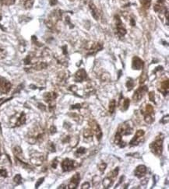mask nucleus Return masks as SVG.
<instances>
[{
    "instance_id": "1",
    "label": "nucleus",
    "mask_w": 169,
    "mask_h": 189,
    "mask_svg": "<svg viewBox=\"0 0 169 189\" xmlns=\"http://www.w3.org/2000/svg\"><path fill=\"white\" fill-rule=\"evenodd\" d=\"M45 133L44 129L40 126L34 128L30 130L27 135V141L30 144H36L37 142H42L45 139Z\"/></svg>"
},
{
    "instance_id": "2",
    "label": "nucleus",
    "mask_w": 169,
    "mask_h": 189,
    "mask_svg": "<svg viewBox=\"0 0 169 189\" xmlns=\"http://www.w3.org/2000/svg\"><path fill=\"white\" fill-rule=\"evenodd\" d=\"M164 139V135L163 134H160L156 137L155 140L153 141L150 145V151L152 152L154 155L161 156L163 151V142Z\"/></svg>"
},
{
    "instance_id": "3",
    "label": "nucleus",
    "mask_w": 169,
    "mask_h": 189,
    "mask_svg": "<svg viewBox=\"0 0 169 189\" xmlns=\"http://www.w3.org/2000/svg\"><path fill=\"white\" fill-rule=\"evenodd\" d=\"M140 112L143 115L146 123L150 125L154 122V110L152 105L147 104L144 109H141Z\"/></svg>"
},
{
    "instance_id": "4",
    "label": "nucleus",
    "mask_w": 169,
    "mask_h": 189,
    "mask_svg": "<svg viewBox=\"0 0 169 189\" xmlns=\"http://www.w3.org/2000/svg\"><path fill=\"white\" fill-rule=\"evenodd\" d=\"M58 95L55 92H49L45 93L44 94V100L46 103L49 104V109L50 111H52L55 108V99L57 98Z\"/></svg>"
},
{
    "instance_id": "5",
    "label": "nucleus",
    "mask_w": 169,
    "mask_h": 189,
    "mask_svg": "<svg viewBox=\"0 0 169 189\" xmlns=\"http://www.w3.org/2000/svg\"><path fill=\"white\" fill-rule=\"evenodd\" d=\"M130 122H126L124 123L119 125L117 130V132L119 133L121 135H131L133 132V128L132 124H130Z\"/></svg>"
},
{
    "instance_id": "6",
    "label": "nucleus",
    "mask_w": 169,
    "mask_h": 189,
    "mask_svg": "<svg viewBox=\"0 0 169 189\" xmlns=\"http://www.w3.org/2000/svg\"><path fill=\"white\" fill-rule=\"evenodd\" d=\"M115 27H116V34L119 37V38H122L124 37L126 34V29L124 26L123 23H122V20H121L120 17L116 15L115 17Z\"/></svg>"
},
{
    "instance_id": "7",
    "label": "nucleus",
    "mask_w": 169,
    "mask_h": 189,
    "mask_svg": "<svg viewBox=\"0 0 169 189\" xmlns=\"http://www.w3.org/2000/svg\"><path fill=\"white\" fill-rule=\"evenodd\" d=\"M61 166H62L63 172H70L74 169H75V167H77V163H76V161L69 159V158H66L62 162Z\"/></svg>"
},
{
    "instance_id": "8",
    "label": "nucleus",
    "mask_w": 169,
    "mask_h": 189,
    "mask_svg": "<svg viewBox=\"0 0 169 189\" xmlns=\"http://www.w3.org/2000/svg\"><path fill=\"white\" fill-rule=\"evenodd\" d=\"M12 87L11 82L8 81L3 77L0 76V93L2 94H6L10 91Z\"/></svg>"
},
{
    "instance_id": "9",
    "label": "nucleus",
    "mask_w": 169,
    "mask_h": 189,
    "mask_svg": "<svg viewBox=\"0 0 169 189\" xmlns=\"http://www.w3.org/2000/svg\"><path fill=\"white\" fill-rule=\"evenodd\" d=\"M147 91H148V87L147 86H139V88L136 90L135 93H134L133 96V99L135 102H138V101H140L143 98V97Z\"/></svg>"
},
{
    "instance_id": "10",
    "label": "nucleus",
    "mask_w": 169,
    "mask_h": 189,
    "mask_svg": "<svg viewBox=\"0 0 169 189\" xmlns=\"http://www.w3.org/2000/svg\"><path fill=\"white\" fill-rule=\"evenodd\" d=\"M90 128L91 129L93 130L94 132V134H95L96 137H97V139L98 140H101L102 137V129H101V127L100 125H98V123L95 121H91L90 122Z\"/></svg>"
},
{
    "instance_id": "11",
    "label": "nucleus",
    "mask_w": 169,
    "mask_h": 189,
    "mask_svg": "<svg viewBox=\"0 0 169 189\" xmlns=\"http://www.w3.org/2000/svg\"><path fill=\"white\" fill-rule=\"evenodd\" d=\"M145 132L143 130H137L136 132L134 137L132 139V140L130 142V145L131 146H135L139 145V143L140 142V139L143 138V136L144 135Z\"/></svg>"
},
{
    "instance_id": "12",
    "label": "nucleus",
    "mask_w": 169,
    "mask_h": 189,
    "mask_svg": "<svg viewBox=\"0 0 169 189\" xmlns=\"http://www.w3.org/2000/svg\"><path fill=\"white\" fill-rule=\"evenodd\" d=\"M45 161V156L42 153H36L31 156L30 157V162L35 166H41Z\"/></svg>"
},
{
    "instance_id": "13",
    "label": "nucleus",
    "mask_w": 169,
    "mask_h": 189,
    "mask_svg": "<svg viewBox=\"0 0 169 189\" xmlns=\"http://www.w3.org/2000/svg\"><path fill=\"white\" fill-rule=\"evenodd\" d=\"M86 79H87V74L83 69H80L78 70L74 76V80L76 82H83Z\"/></svg>"
},
{
    "instance_id": "14",
    "label": "nucleus",
    "mask_w": 169,
    "mask_h": 189,
    "mask_svg": "<svg viewBox=\"0 0 169 189\" xmlns=\"http://www.w3.org/2000/svg\"><path fill=\"white\" fill-rule=\"evenodd\" d=\"M144 63L143 61L141 58L137 56H134L133 58V62H132V67L135 70H140L143 68Z\"/></svg>"
},
{
    "instance_id": "15",
    "label": "nucleus",
    "mask_w": 169,
    "mask_h": 189,
    "mask_svg": "<svg viewBox=\"0 0 169 189\" xmlns=\"http://www.w3.org/2000/svg\"><path fill=\"white\" fill-rule=\"evenodd\" d=\"M103 48V45L102 43H94V45L90 47V48L88 50V52L86 53V55L87 56H91V55H94L97 53L101 51Z\"/></svg>"
},
{
    "instance_id": "16",
    "label": "nucleus",
    "mask_w": 169,
    "mask_h": 189,
    "mask_svg": "<svg viewBox=\"0 0 169 189\" xmlns=\"http://www.w3.org/2000/svg\"><path fill=\"white\" fill-rule=\"evenodd\" d=\"M146 173H147V167L144 165H139L134 170V175L138 178H142L144 177Z\"/></svg>"
},
{
    "instance_id": "17",
    "label": "nucleus",
    "mask_w": 169,
    "mask_h": 189,
    "mask_svg": "<svg viewBox=\"0 0 169 189\" xmlns=\"http://www.w3.org/2000/svg\"><path fill=\"white\" fill-rule=\"evenodd\" d=\"M27 121V118H26V114L23 111L20 113L19 116L17 117V119H16V122L13 123V125L12 127L15 128V127H19V126L23 125L26 123Z\"/></svg>"
},
{
    "instance_id": "18",
    "label": "nucleus",
    "mask_w": 169,
    "mask_h": 189,
    "mask_svg": "<svg viewBox=\"0 0 169 189\" xmlns=\"http://www.w3.org/2000/svg\"><path fill=\"white\" fill-rule=\"evenodd\" d=\"M80 174H75L74 176L72 177L71 180H70V184L68 185V188L70 189H74L77 188L78 187V184L80 183Z\"/></svg>"
},
{
    "instance_id": "19",
    "label": "nucleus",
    "mask_w": 169,
    "mask_h": 189,
    "mask_svg": "<svg viewBox=\"0 0 169 189\" xmlns=\"http://www.w3.org/2000/svg\"><path fill=\"white\" fill-rule=\"evenodd\" d=\"M154 11L158 13H161V12H165L167 10V8L165 7V2L164 0H158V2L154 6Z\"/></svg>"
},
{
    "instance_id": "20",
    "label": "nucleus",
    "mask_w": 169,
    "mask_h": 189,
    "mask_svg": "<svg viewBox=\"0 0 169 189\" xmlns=\"http://www.w3.org/2000/svg\"><path fill=\"white\" fill-rule=\"evenodd\" d=\"M130 104V99H127V98L123 99V96H122V94H121L120 100H119L120 110H122V111H126V110H128V108H129Z\"/></svg>"
},
{
    "instance_id": "21",
    "label": "nucleus",
    "mask_w": 169,
    "mask_h": 189,
    "mask_svg": "<svg viewBox=\"0 0 169 189\" xmlns=\"http://www.w3.org/2000/svg\"><path fill=\"white\" fill-rule=\"evenodd\" d=\"M168 86H169L168 80L166 79V80L161 82V86H160V87L158 88V90H159L164 96H166L167 93H168Z\"/></svg>"
},
{
    "instance_id": "22",
    "label": "nucleus",
    "mask_w": 169,
    "mask_h": 189,
    "mask_svg": "<svg viewBox=\"0 0 169 189\" xmlns=\"http://www.w3.org/2000/svg\"><path fill=\"white\" fill-rule=\"evenodd\" d=\"M89 7H90V12H91V14H92L93 17H94L95 20H98V18H99V13H98V9H97V7L94 6V4L92 2H90V3H89Z\"/></svg>"
},
{
    "instance_id": "23",
    "label": "nucleus",
    "mask_w": 169,
    "mask_h": 189,
    "mask_svg": "<svg viewBox=\"0 0 169 189\" xmlns=\"http://www.w3.org/2000/svg\"><path fill=\"white\" fill-rule=\"evenodd\" d=\"M113 178H111V177H106L105 179L102 181V184H103V186L105 188H109L110 187H111L113 184Z\"/></svg>"
},
{
    "instance_id": "24",
    "label": "nucleus",
    "mask_w": 169,
    "mask_h": 189,
    "mask_svg": "<svg viewBox=\"0 0 169 189\" xmlns=\"http://www.w3.org/2000/svg\"><path fill=\"white\" fill-rule=\"evenodd\" d=\"M20 2L26 10H30L34 5V0H20Z\"/></svg>"
},
{
    "instance_id": "25",
    "label": "nucleus",
    "mask_w": 169,
    "mask_h": 189,
    "mask_svg": "<svg viewBox=\"0 0 169 189\" xmlns=\"http://www.w3.org/2000/svg\"><path fill=\"white\" fill-rule=\"evenodd\" d=\"M48 67V64L45 62H37L35 65L32 66L30 69H33L34 70H42L46 69Z\"/></svg>"
},
{
    "instance_id": "26",
    "label": "nucleus",
    "mask_w": 169,
    "mask_h": 189,
    "mask_svg": "<svg viewBox=\"0 0 169 189\" xmlns=\"http://www.w3.org/2000/svg\"><path fill=\"white\" fill-rule=\"evenodd\" d=\"M115 107H116V101H115V100H114V99L111 100V101L109 102V105H108V110H109V112H110V114H112L113 113L115 112Z\"/></svg>"
},
{
    "instance_id": "27",
    "label": "nucleus",
    "mask_w": 169,
    "mask_h": 189,
    "mask_svg": "<svg viewBox=\"0 0 169 189\" xmlns=\"http://www.w3.org/2000/svg\"><path fill=\"white\" fill-rule=\"evenodd\" d=\"M13 152L14 155H15V157H18L21 159V156H23V151L20 146H15L13 149Z\"/></svg>"
},
{
    "instance_id": "28",
    "label": "nucleus",
    "mask_w": 169,
    "mask_h": 189,
    "mask_svg": "<svg viewBox=\"0 0 169 189\" xmlns=\"http://www.w3.org/2000/svg\"><path fill=\"white\" fill-rule=\"evenodd\" d=\"M94 135V132L93 130L89 128V129H86L84 130L83 132V136L86 138V139H88V138H91V137Z\"/></svg>"
},
{
    "instance_id": "29",
    "label": "nucleus",
    "mask_w": 169,
    "mask_h": 189,
    "mask_svg": "<svg viewBox=\"0 0 169 189\" xmlns=\"http://www.w3.org/2000/svg\"><path fill=\"white\" fill-rule=\"evenodd\" d=\"M139 2L145 9H149L151 5V0H139Z\"/></svg>"
},
{
    "instance_id": "30",
    "label": "nucleus",
    "mask_w": 169,
    "mask_h": 189,
    "mask_svg": "<svg viewBox=\"0 0 169 189\" xmlns=\"http://www.w3.org/2000/svg\"><path fill=\"white\" fill-rule=\"evenodd\" d=\"M16 0H0V2L3 6H11L15 3Z\"/></svg>"
},
{
    "instance_id": "31",
    "label": "nucleus",
    "mask_w": 169,
    "mask_h": 189,
    "mask_svg": "<svg viewBox=\"0 0 169 189\" xmlns=\"http://www.w3.org/2000/svg\"><path fill=\"white\" fill-rule=\"evenodd\" d=\"M126 86H127V90L128 91H130V90H132V89L133 88V86H134V82L133 80L132 79H128L127 80V82H126Z\"/></svg>"
},
{
    "instance_id": "32",
    "label": "nucleus",
    "mask_w": 169,
    "mask_h": 189,
    "mask_svg": "<svg viewBox=\"0 0 169 189\" xmlns=\"http://www.w3.org/2000/svg\"><path fill=\"white\" fill-rule=\"evenodd\" d=\"M118 171H119V169H118V167H116V168L114 169L112 171H111V172L109 173L108 176L111 177V178H113V179H115V178L117 177V175H118Z\"/></svg>"
},
{
    "instance_id": "33",
    "label": "nucleus",
    "mask_w": 169,
    "mask_h": 189,
    "mask_svg": "<svg viewBox=\"0 0 169 189\" xmlns=\"http://www.w3.org/2000/svg\"><path fill=\"white\" fill-rule=\"evenodd\" d=\"M106 168H107V163H105V162H102V163L98 164V170H100L101 173L105 172Z\"/></svg>"
},
{
    "instance_id": "34",
    "label": "nucleus",
    "mask_w": 169,
    "mask_h": 189,
    "mask_svg": "<svg viewBox=\"0 0 169 189\" xmlns=\"http://www.w3.org/2000/svg\"><path fill=\"white\" fill-rule=\"evenodd\" d=\"M13 181L15 182L17 184H20L22 183V177L20 174H16V176L13 178Z\"/></svg>"
},
{
    "instance_id": "35",
    "label": "nucleus",
    "mask_w": 169,
    "mask_h": 189,
    "mask_svg": "<svg viewBox=\"0 0 169 189\" xmlns=\"http://www.w3.org/2000/svg\"><path fill=\"white\" fill-rule=\"evenodd\" d=\"M86 149L83 148V147H80V148H79L78 150L76 151L75 153V155L77 156H80L81 155H83V154L86 153Z\"/></svg>"
},
{
    "instance_id": "36",
    "label": "nucleus",
    "mask_w": 169,
    "mask_h": 189,
    "mask_svg": "<svg viewBox=\"0 0 169 189\" xmlns=\"http://www.w3.org/2000/svg\"><path fill=\"white\" fill-rule=\"evenodd\" d=\"M47 148L49 151L51 152V153H54V152H55V144L52 142H49Z\"/></svg>"
},
{
    "instance_id": "37",
    "label": "nucleus",
    "mask_w": 169,
    "mask_h": 189,
    "mask_svg": "<svg viewBox=\"0 0 169 189\" xmlns=\"http://www.w3.org/2000/svg\"><path fill=\"white\" fill-rule=\"evenodd\" d=\"M100 181H101V178H100L99 176H97V175L94 176L92 179L93 185H94V187H95L96 185L98 186V184H99V183H100Z\"/></svg>"
},
{
    "instance_id": "38",
    "label": "nucleus",
    "mask_w": 169,
    "mask_h": 189,
    "mask_svg": "<svg viewBox=\"0 0 169 189\" xmlns=\"http://www.w3.org/2000/svg\"><path fill=\"white\" fill-rule=\"evenodd\" d=\"M7 55V52L4 48H0V60H2L6 58Z\"/></svg>"
},
{
    "instance_id": "39",
    "label": "nucleus",
    "mask_w": 169,
    "mask_h": 189,
    "mask_svg": "<svg viewBox=\"0 0 169 189\" xmlns=\"http://www.w3.org/2000/svg\"><path fill=\"white\" fill-rule=\"evenodd\" d=\"M149 99L150 101H152L155 104V94H154V92H150L149 93Z\"/></svg>"
},
{
    "instance_id": "40",
    "label": "nucleus",
    "mask_w": 169,
    "mask_h": 189,
    "mask_svg": "<svg viewBox=\"0 0 169 189\" xmlns=\"http://www.w3.org/2000/svg\"><path fill=\"white\" fill-rule=\"evenodd\" d=\"M32 41H33V43L35 44L36 45H38V47H42V45H41V43H39L38 41V40H37V38H36L35 36H32V38H31Z\"/></svg>"
},
{
    "instance_id": "41",
    "label": "nucleus",
    "mask_w": 169,
    "mask_h": 189,
    "mask_svg": "<svg viewBox=\"0 0 169 189\" xmlns=\"http://www.w3.org/2000/svg\"><path fill=\"white\" fill-rule=\"evenodd\" d=\"M58 159L57 158H55L54 160H52V167L53 169H56L57 166H58Z\"/></svg>"
},
{
    "instance_id": "42",
    "label": "nucleus",
    "mask_w": 169,
    "mask_h": 189,
    "mask_svg": "<svg viewBox=\"0 0 169 189\" xmlns=\"http://www.w3.org/2000/svg\"><path fill=\"white\" fill-rule=\"evenodd\" d=\"M44 180H45V178H39V179L38 180V181H37V183H36V184H35V188H38V187H39L42 183H43Z\"/></svg>"
},
{
    "instance_id": "43",
    "label": "nucleus",
    "mask_w": 169,
    "mask_h": 189,
    "mask_svg": "<svg viewBox=\"0 0 169 189\" xmlns=\"http://www.w3.org/2000/svg\"><path fill=\"white\" fill-rule=\"evenodd\" d=\"M0 176L6 178L7 177V171L5 169H0Z\"/></svg>"
},
{
    "instance_id": "44",
    "label": "nucleus",
    "mask_w": 169,
    "mask_h": 189,
    "mask_svg": "<svg viewBox=\"0 0 169 189\" xmlns=\"http://www.w3.org/2000/svg\"><path fill=\"white\" fill-rule=\"evenodd\" d=\"M146 80H147V76H145L144 73H143L140 78H139V82L140 83H143Z\"/></svg>"
},
{
    "instance_id": "45",
    "label": "nucleus",
    "mask_w": 169,
    "mask_h": 189,
    "mask_svg": "<svg viewBox=\"0 0 169 189\" xmlns=\"http://www.w3.org/2000/svg\"><path fill=\"white\" fill-rule=\"evenodd\" d=\"M49 131H50L51 135H53V134H55V133H56V132H57L56 127H55V125H52L51 127H50V129H49Z\"/></svg>"
},
{
    "instance_id": "46",
    "label": "nucleus",
    "mask_w": 169,
    "mask_h": 189,
    "mask_svg": "<svg viewBox=\"0 0 169 189\" xmlns=\"http://www.w3.org/2000/svg\"><path fill=\"white\" fill-rule=\"evenodd\" d=\"M81 107H82V106H81L80 104H77L72 105V107L70 108L74 110V109H80Z\"/></svg>"
},
{
    "instance_id": "47",
    "label": "nucleus",
    "mask_w": 169,
    "mask_h": 189,
    "mask_svg": "<svg viewBox=\"0 0 169 189\" xmlns=\"http://www.w3.org/2000/svg\"><path fill=\"white\" fill-rule=\"evenodd\" d=\"M90 187V184L89 182H85L84 184H82V186H81V188L83 189V188H89V187Z\"/></svg>"
},
{
    "instance_id": "48",
    "label": "nucleus",
    "mask_w": 169,
    "mask_h": 189,
    "mask_svg": "<svg viewBox=\"0 0 169 189\" xmlns=\"http://www.w3.org/2000/svg\"><path fill=\"white\" fill-rule=\"evenodd\" d=\"M57 3H58V0H50V5L52 6H55Z\"/></svg>"
},
{
    "instance_id": "49",
    "label": "nucleus",
    "mask_w": 169,
    "mask_h": 189,
    "mask_svg": "<svg viewBox=\"0 0 169 189\" xmlns=\"http://www.w3.org/2000/svg\"><path fill=\"white\" fill-rule=\"evenodd\" d=\"M62 51H63V54H67V47H66V45L62 47Z\"/></svg>"
},
{
    "instance_id": "50",
    "label": "nucleus",
    "mask_w": 169,
    "mask_h": 189,
    "mask_svg": "<svg viewBox=\"0 0 169 189\" xmlns=\"http://www.w3.org/2000/svg\"><path fill=\"white\" fill-rule=\"evenodd\" d=\"M123 179H124V176H122V177H121V178H120V179H119V181H118V184H117V185H116V187H117V186H118V185H119V184H121V183H122V181H123Z\"/></svg>"
},
{
    "instance_id": "51",
    "label": "nucleus",
    "mask_w": 169,
    "mask_h": 189,
    "mask_svg": "<svg viewBox=\"0 0 169 189\" xmlns=\"http://www.w3.org/2000/svg\"><path fill=\"white\" fill-rule=\"evenodd\" d=\"M130 24L132 25V26H135V20L133 19V18H131V20H130Z\"/></svg>"
},
{
    "instance_id": "52",
    "label": "nucleus",
    "mask_w": 169,
    "mask_h": 189,
    "mask_svg": "<svg viewBox=\"0 0 169 189\" xmlns=\"http://www.w3.org/2000/svg\"><path fill=\"white\" fill-rule=\"evenodd\" d=\"M38 105H39V106H38V107H39V108H42L43 110H45V107L44 106L43 104H38Z\"/></svg>"
},
{
    "instance_id": "53",
    "label": "nucleus",
    "mask_w": 169,
    "mask_h": 189,
    "mask_svg": "<svg viewBox=\"0 0 169 189\" xmlns=\"http://www.w3.org/2000/svg\"><path fill=\"white\" fill-rule=\"evenodd\" d=\"M58 188H67V187H66V185H65V184H62V185L58 187Z\"/></svg>"
},
{
    "instance_id": "54",
    "label": "nucleus",
    "mask_w": 169,
    "mask_h": 189,
    "mask_svg": "<svg viewBox=\"0 0 169 189\" xmlns=\"http://www.w3.org/2000/svg\"><path fill=\"white\" fill-rule=\"evenodd\" d=\"M2 20V15H1V13H0V20Z\"/></svg>"
},
{
    "instance_id": "55",
    "label": "nucleus",
    "mask_w": 169,
    "mask_h": 189,
    "mask_svg": "<svg viewBox=\"0 0 169 189\" xmlns=\"http://www.w3.org/2000/svg\"><path fill=\"white\" fill-rule=\"evenodd\" d=\"M1 156H2V153H1V152H0V157H1Z\"/></svg>"
},
{
    "instance_id": "56",
    "label": "nucleus",
    "mask_w": 169,
    "mask_h": 189,
    "mask_svg": "<svg viewBox=\"0 0 169 189\" xmlns=\"http://www.w3.org/2000/svg\"><path fill=\"white\" fill-rule=\"evenodd\" d=\"M70 1H74V0H70Z\"/></svg>"
}]
</instances>
